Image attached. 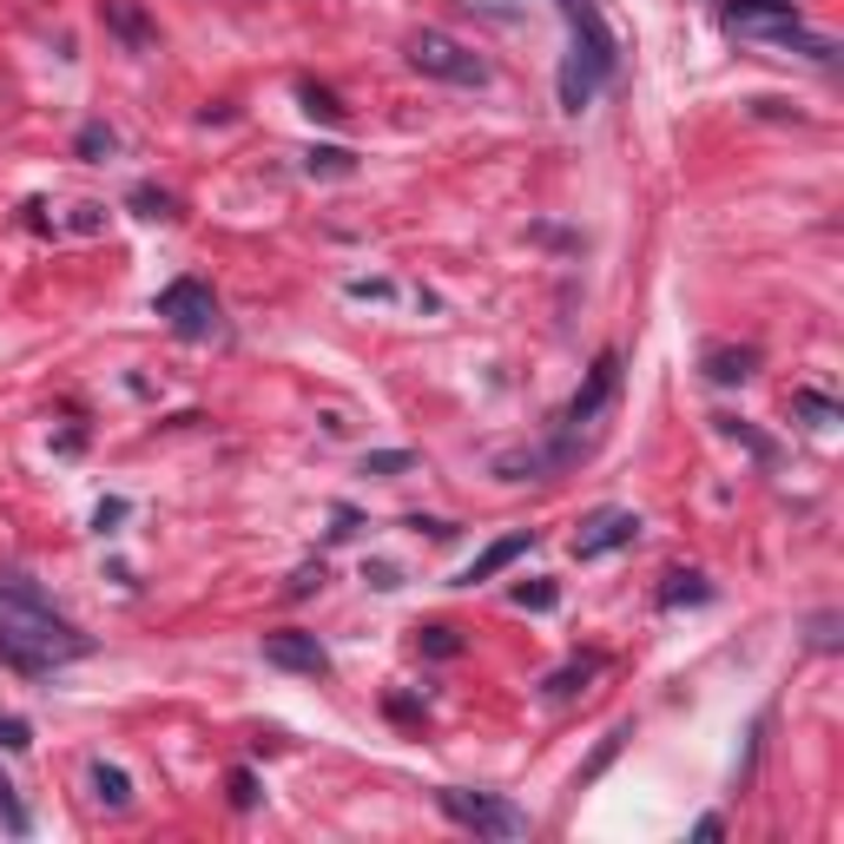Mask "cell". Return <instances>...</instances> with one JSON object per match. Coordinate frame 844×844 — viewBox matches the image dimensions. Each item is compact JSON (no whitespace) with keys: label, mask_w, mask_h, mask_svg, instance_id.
<instances>
[{"label":"cell","mask_w":844,"mask_h":844,"mask_svg":"<svg viewBox=\"0 0 844 844\" xmlns=\"http://www.w3.org/2000/svg\"><path fill=\"white\" fill-rule=\"evenodd\" d=\"M92 654V634H79L33 581L20 574H0V660L26 680H46L73 660Z\"/></svg>","instance_id":"6da1fadb"},{"label":"cell","mask_w":844,"mask_h":844,"mask_svg":"<svg viewBox=\"0 0 844 844\" xmlns=\"http://www.w3.org/2000/svg\"><path fill=\"white\" fill-rule=\"evenodd\" d=\"M436 805H442L449 825H462V832H475V838H495V844H515V838L535 832V819H528L515 799H502V792H462V786H442Z\"/></svg>","instance_id":"7a4b0ae2"},{"label":"cell","mask_w":844,"mask_h":844,"mask_svg":"<svg viewBox=\"0 0 844 844\" xmlns=\"http://www.w3.org/2000/svg\"><path fill=\"white\" fill-rule=\"evenodd\" d=\"M409 66L423 73V79H442V86H489V59L482 53H469L462 40H449V33H409Z\"/></svg>","instance_id":"3957f363"},{"label":"cell","mask_w":844,"mask_h":844,"mask_svg":"<svg viewBox=\"0 0 844 844\" xmlns=\"http://www.w3.org/2000/svg\"><path fill=\"white\" fill-rule=\"evenodd\" d=\"M561 7V20H568V33H574V59L607 86L614 73H621V40H614V26H607V13H601V0H555Z\"/></svg>","instance_id":"277c9868"},{"label":"cell","mask_w":844,"mask_h":844,"mask_svg":"<svg viewBox=\"0 0 844 844\" xmlns=\"http://www.w3.org/2000/svg\"><path fill=\"white\" fill-rule=\"evenodd\" d=\"M152 310H158V317L172 324V337H185V343L218 337V297H211V284H198V277L165 284V291L152 297Z\"/></svg>","instance_id":"5b68a950"},{"label":"cell","mask_w":844,"mask_h":844,"mask_svg":"<svg viewBox=\"0 0 844 844\" xmlns=\"http://www.w3.org/2000/svg\"><path fill=\"white\" fill-rule=\"evenodd\" d=\"M614 396H621V350H601V357H594V370H588V383H581V390L568 396V409H561L568 436H581V423H594Z\"/></svg>","instance_id":"8992f818"},{"label":"cell","mask_w":844,"mask_h":844,"mask_svg":"<svg viewBox=\"0 0 844 844\" xmlns=\"http://www.w3.org/2000/svg\"><path fill=\"white\" fill-rule=\"evenodd\" d=\"M640 541V515L634 508H594L574 535V561H601V555H621Z\"/></svg>","instance_id":"52a82bcc"},{"label":"cell","mask_w":844,"mask_h":844,"mask_svg":"<svg viewBox=\"0 0 844 844\" xmlns=\"http://www.w3.org/2000/svg\"><path fill=\"white\" fill-rule=\"evenodd\" d=\"M581 456V436H561V442H528V449H502L495 456V475L502 482H541L555 469H568Z\"/></svg>","instance_id":"ba28073f"},{"label":"cell","mask_w":844,"mask_h":844,"mask_svg":"<svg viewBox=\"0 0 844 844\" xmlns=\"http://www.w3.org/2000/svg\"><path fill=\"white\" fill-rule=\"evenodd\" d=\"M264 660H271V667H284V673H310V680H324V673H330L324 640H317V634H297V627L264 634Z\"/></svg>","instance_id":"9c48e42d"},{"label":"cell","mask_w":844,"mask_h":844,"mask_svg":"<svg viewBox=\"0 0 844 844\" xmlns=\"http://www.w3.org/2000/svg\"><path fill=\"white\" fill-rule=\"evenodd\" d=\"M528 548H535V528H515V535H502V541H489V548H482V555H475V561L462 568V581H456V588H475V581H495V574H502V568H515V561H522Z\"/></svg>","instance_id":"30bf717a"},{"label":"cell","mask_w":844,"mask_h":844,"mask_svg":"<svg viewBox=\"0 0 844 844\" xmlns=\"http://www.w3.org/2000/svg\"><path fill=\"white\" fill-rule=\"evenodd\" d=\"M700 370H706L713 383H746V376L759 370V350H753V343H713V350L700 357Z\"/></svg>","instance_id":"8fae6325"},{"label":"cell","mask_w":844,"mask_h":844,"mask_svg":"<svg viewBox=\"0 0 844 844\" xmlns=\"http://www.w3.org/2000/svg\"><path fill=\"white\" fill-rule=\"evenodd\" d=\"M99 20H106V33H119L132 53H145V46L158 40V33H152V20H145L132 0H99Z\"/></svg>","instance_id":"7c38bea8"},{"label":"cell","mask_w":844,"mask_h":844,"mask_svg":"<svg viewBox=\"0 0 844 844\" xmlns=\"http://www.w3.org/2000/svg\"><path fill=\"white\" fill-rule=\"evenodd\" d=\"M601 667H607L601 654H574L568 667H555V673L541 680V700H555V706H561V700H574V693H581V687H588V680H594Z\"/></svg>","instance_id":"4fadbf2b"},{"label":"cell","mask_w":844,"mask_h":844,"mask_svg":"<svg viewBox=\"0 0 844 844\" xmlns=\"http://www.w3.org/2000/svg\"><path fill=\"white\" fill-rule=\"evenodd\" d=\"M304 172H310V178H350V172H357V152H350V145H310V152H304Z\"/></svg>","instance_id":"5bb4252c"},{"label":"cell","mask_w":844,"mask_h":844,"mask_svg":"<svg viewBox=\"0 0 844 844\" xmlns=\"http://www.w3.org/2000/svg\"><path fill=\"white\" fill-rule=\"evenodd\" d=\"M92 799H99L106 812H125V805H132V779H125L119 766L99 759V766H92Z\"/></svg>","instance_id":"9a60e30c"},{"label":"cell","mask_w":844,"mask_h":844,"mask_svg":"<svg viewBox=\"0 0 844 844\" xmlns=\"http://www.w3.org/2000/svg\"><path fill=\"white\" fill-rule=\"evenodd\" d=\"M700 601H713V581L706 574H667L660 607H700Z\"/></svg>","instance_id":"2e32d148"},{"label":"cell","mask_w":844,"mask_h":844,"mask_svg":"<svg viewBox=\"0 0 844 844\" xmlns=\"http://www.w3.org/2000/svg\"><path fill=\"white\" fill-rule=\"evenodd\" d=\"M297 99H304V112H310V119H324V125H343V99H337L330 86L304 79V86H297Z\"/></svg>","instance_id":"e0dca14e"},{"label":"cell","mask_w":844,"mask_h":844,"mask_svg":"<svg viewBox=\"0 0 844 844\" xmlns=\"http://www.w3.org/2000/svg\"><path fill=\"white\" fill-rule=\"evenodd\" d=\"M713 423H720V436H726V442H739V449H753L759 462H772V456H779V449H772V442H766V436H759L753 423H739V416H713Z\"/></svg>","instance_id":"ac0fdd59"},{"label":"cell","mask_w":844,"mask_h":844,"mask_svg":"<svg viewBox=\"0 0 844 844\" xmlns=\"http://www.w3.org/2000/svg\"><path fill=\"white\" fill-rule=\"evenodd\" d=\"M508 601H515L522 614H555V607H561V588H555V581H522Z\"/></svg>","instance_id":"d6986e66"},{"label":"cell","mask_w":844,"mask_h":844,"mask_svg":"<svg viewBox=\"0 0 844 844\" xmlns=\"http://www.w3.org/2000/svg\"><path fill=\"white\" fill-rule=\"evenodd\" d=\"M112 145H119V132H112L106 119H86V125H79V139H73V152H79V158H106Z\"/></svg>","instance_id":"ffe728a7"},{"label":"cell","mask_w":844,"mask_h":844,"mask_svg":"<svg viewBox=\"0 0 844 844\" xmlns=\"http://www.w3.org/2000/svg\"><path fill=\"white\" fill-rule=\"evenodd\" d=\"M132 211L139 218H178V198L158 191V185H132Z\"/></svg>","instance_id":"44dd1931"},{"label":"cell","mask_w":844,"mask_h":844,"mask_svg":"<svg viewBox=\"0 0 844 844\" xmlns=\"http://www.w3.org/2000/svg\"><path fill=\"white\" fill-rule=\"evenodd\" d=\"M416 469V449H370L363 456V475H409Z\"/></svg>","instance_id":"7402d4cb"},{"label":"cell","mask_w":844,"mask_h":844,"mask_svg":"<svg viewBox=\"0 0 844 844\" xmlns=\"http://www.w3.org/2000/svg\"><path fill=\"white\" fill-rule=\"evenodd\" d=\"M792 409H799V416H812V429H832V423H838V403H832V396H819V390H799V396H792Z\"/></svg>","instance_id":"603a6c76"},{"label":"cell","mask_w":844,"mask_h":844,"mask_svg":"<svg viewBox=\"0 0 844 844\" xmlns=\"http://www.w3.org/2000/svg\"><path fill=\"white\" fill-rule=\"evenodd\" d=\"M423 654L429 660H456L462 654V634L456 627H423Z\"/></svg>","instance_id":"cb8c5ba5"},{"label":"cell","mask_w":844,"mask_h":844,"mask_svg":"<svg viewBox=\"0 0 844 844\" xmlns=\"http://www.w3.org/2000/svg\"><path fill=\"white\" fill-rule=\"evenodd\" d=\"M224 786H231V805H238V812H251V805L264 799V792H257V772H251V766H238V772H231Z\"/></svg>","instance_id":"d4e9b609"},{"label":"cell","mask_w":844,"mask_h":844,"mask_svg":"<svg viewBox=\"0 0 844 844\" xmlns=\"http://www.w3.org/2000/svg\"><path fill=\"white\" fill-rule=\"evenodd\" d=\"M621 739H627V726H614V733L601 739V753L588 759V772H581V779H594V772H607V766H614V753H621Z\"/></svg>","instance_id":"484cf974"},{"label":"cell","mask_w":844,"mask_h":844,"mask_svg":"<svg viewBox=\"0 0 844 844\" xmlns=\"http://www.w3.org/2000/svg\"><path fill=\"white\" fill-rule=\"evenodd\" d=\"M119 522H125V502H119V495H106V502L92 508V528H99V535H112Z\"/></svg>","instance_id":"4316f807"},{"label":"cell","mask_w":844,"mask_h":844,"mask_svg":"<svg viewBox=\"0 0 844 844\" xmlns=\"http://www.w3.org/2000/svg\"><path fill=\"white\" fill-rule=\"evenodd\" d=\"M26 746H33L26 720H0V753H26Z\"/></svg>","instance_id":"83f0119b"},{"label":"cell","mask_w":844,"mask_h":844,"mask_svg":"<svg viewBox=\"0 0 844 844\" xmlns=\"http://www.w3.org/2000/svg\"><path fill=\"white\" fill-rule=\"evenodd\" d=\"M0 819H7V832H26V812H20V799H13L7 779H0Z\"/></svg>","instance_id":"f1b7e54d"},{"label":"cell","mask_w":844,"mask_h":844,"mask_svg":"<svg viewBox=\"0 0 844 844\" xmlns=\"http://www.w3.org/2000/svg\"><path fill=\"white\" fill-rule=\"evenodd\" d=\"M363 581H370V588H383V594H390V588H403V574H396L390 561H370V568H363Z\"/></svg>","instance_id":"f546056e"},{"label":"cell","mask_w":844,"mask_h":844,"mask_svg":"<svg viewBox=\"0 0 844 844\" xmlns=\"http://www.w3.org/2000/svg\"><path fill=\"white\" fill-rule=\"evenodd\" d=\"M310 588H324V561H310V568L291 574V594H310Z\"/></svg>","instance_id":"4dcf8cb0"},{"label":"cell","mask_w":844,"mask_h":844,"mask_svg":"<svg viewBox=\"0 0 844 844\" xmlns=\"http://www.w3.org/2000/svg\"><path fill=\"white\" fill-rule=\"evenodd\" d=\"M812 647H838V621H832V614L812 621Z\"/></svg>","instance_id":"1f68e13d"},{"label":"cell","mask_w":844,"mask_h":844,"mask_svg":"<svg viewBox=\"0 0 844 844\" xmlns=\"http://www.w3.org/2000/svg\"><path fill=\"white\" fill-rule=\"evenodd\" d=\"M350 297H390V284H383V277H357Z\"/></svg>","instance_id":"d6a6232c"}]
</instances>
